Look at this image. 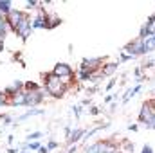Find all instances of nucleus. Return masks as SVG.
<instances>
[{
	"label": "nucleus",
	"instance_id": "obj_33",
	"mask_svg": "<svg viewBox=\"0 0 155 153\" xmlns=\"http://www.w3.org/2000/svg\"><path fill=\"white\" fill-rule=\"evenodd\" d=\"M20 150H15V148H11V150H7V153H18Z\"/></svg>",
	"mask_w": 155,
	"mask_h": 153
},
{
	"label": "nucleus",
	"instance_id": "obj_5",
	"mask_svg": "<svg viewBox=\"0 0 155 153\" xmlns=\"http://www.w3.org/2000/svg\"><path fill=\"white\" fill-rule=\"evenodd\" d=\"M43 92L41 90H25V108H36L43 103Z\"/></svg>",
	"mask_w": 155,
	"mask_h": 153
},
{
	"label": "nucleus",
	"instance_id": "obj_31",
	"mask_svg": "<svg viewBox=\"0 0 155 153\" xmlns=\"http://www.w3.org/2000/svg\"><path fill=\"white\" fill-rule=\"evenodd\" d=\"M112 99H114V96H107L105 97V103H112Z\"/></svg>",
	"mask_w": 155,
	"mask_h": 153
},
{
	"label": "nucleus",
	"instance_id": "obj_29",
	"mask_svg": "<svg viewBox=\"0 0 155 153\" xmlns=\"http://www.w3.org/2000/svg\"><path fill=\"white\" fill-rule=\"evenodd\" d=\"M148 130H155V117L152 119V122L148 124Z\"/></svg>",
	"mask_w": 155,
	"mask_h": 153
},
{
	"label": "nucleus",
	"instance_id": "obj_24",
	"mask_svg": "<svg viewBox=\"0 0 155 153\" xmlns=\"http://www.w3.org/2000/svg\"><path fill=\"white\" fill-rule=\"evenodd\" d=\"M141 153H153V148H152L150 144H144V146L141 148Z\"/></svg>",
	"mask_w": 155,
	"mask_h": 153
},
{
	"label": "nucleus",
	"instance_id": "obj_22",
	"mask_svg": "<svg viewBox=\"0 0 155 153\" xmlns=\"http://www.w3.org/2000/svg\"><path fill=\"white\" fill-rule=\"evenodd\" d=\"M40 86L36 85V83H33V81H27L25 83V90H38Z\"/></svg>",
	"mask_w": 155,
	"mask_h": 153
},
{
	"label": "nucleus",
	"instance_id": "obj_13",
	"mask_svg": "<svg viewBox=\"0 0 155 153\" xmlns=\"http://www.w3.org/2000/svg\"><path fill=\"white\" fill-rule=\"evenodd\" d=\"M83 137H85V130H83V128H74V130L71 132V137H69L67 141L72 142V144H76V142H79Z\"/></svg>",
	"mask_w": 155,
	"mask_h": 153
},
{
	"label": "nucleus",
	"instance_id": "obj_35",
	"mask_svg": "<svg viewBox=\"0 0 155 153\" xmlns=\"http://www.w3.org/2000/svg\"><path fill=\"white\" fill-rule=\"evenodd\" d=\"M116 153H121V151H119V150H117V151H116Z\"/></svg>",
	"mask_w": 155,
	"mask_h": 153
},
{
	"label": "nucleus",
	"instance_id": "obj_19",
	"mask_svg": "<svg viewBox=\"0 0 155 153\" xmlns=\"http://www.w3.org/2000/svg\"><path fill=\"white\" fill-rule=\"evenodd\" d=\"M41 135H43L41 132H33V133H29V135H27V142H31V141H40Z\"/></svg>",
	"mask_w": 155,
	"mask_h": 153
},
{
	"label": "nucleus",
	"instance_id": "obj_16",
	"mask_svg": "<svg viewBox=\"0 0 155 153\" xmlns=\"http://www.w3.org/2000/svg\"><path fill=\"white\" fill-rule=\"evenodd\" d=\"M13 11V2L11 0H0V15H9Z\"/></svg>",
	"mask_w": 155,
	"mask_h": 153
},
{
	"label": "nucleus",
	"instance_id": "obj_9",
	"mask_svg": "<svg viewBox=\"0 0 155 153\" xmlns=\"http://www.w3.org/2000/svg\"><path fill=\"white\" fill-rule=\"evenodd\" d=\"M148 36H155V13L150 15V18L146 20V24L141 27L139 33V40H146Z\"/></svg>",
	"mask_w": 155,
	"mask_h": 153
},
{
	"label": "nucleus",
	"instance_id": "obj_7",
	"mask_svg": "<svg viewBox=\"0 0 155 153\" xmlns=\"http://www.w3.org/2000/svg\"><path fill=\"white\" fill-rule=\"evenodd\" d=\"M124 52L132 58H137V56H144V47H143V40H134L130 43H126L124 47Z\"/></svg>",
	"mask_w": 155,
	"mask_h": 153
},
{
	"label": "nucleus",
	"instance_id": "obj_25",
	"mask_svg": "<svg viewBox=\"0 0 155 153\" xmlns=\"http://www.w3.org/2000/svg\"><path fill=\"white\" fill-rule=\"evenodd\" d=\"M128 60H132V56H128L126 52H123V54H121V58H119V61H121V63H124V61H128Z\"/></svg>",
	"mask_w": 155,
	"mask_h": 153
},
{
	"label": "nucleus",
	"instance_id": "obj_17",
	"mask_svg": "<svg viewBox=\"0 0 155 153\" xmlns=\"http://www.w3.org/2000/svg\"><path fill=\"white\" fill-rule=\"evenodd\" d=\"M117 70V63H107L103 65V72H101V77L107 76H114V72Z\"/></svg>",
	"mask_w": 155,
	"mask_h": 153
},
{
	"label": "nucleus",
	"instance_id": "obj_23",
	"mask_svg": "<svg viewBox=\"0 0 155 153\" xmlns=\"http://www.w3.org/2000/svg\"><path fill=\"white\" fill-rule=\"evenodd\" d=\"M45 148H47L49 151H52V150L58 148V142H56V141H49V144H45Z\"/></svg>",
	"mask_w": 155,
	"mask_h": 153
},
{
	"label": "nucleus",
	"instance_id": "obj_28",
	"mask_svg": "<svg viewBox=\"0 0 155 153\" xmlns=\"http://www.w3.org/2000/svg\"><path fill=\"white\" fill-rule=\"evenodd\" d=\"M128 130H130V132H139V124H130Z\"/></svg>",
	"mask_w": 155,
	"mask_h": 153
},
{
	"label": "nucleus",
	"instance_id": "obj_34",
	"mask_svg": "<svg viewBox=\"0 0 155 153\" xmlns=\"http://www.w3.org/2000/svg\"><path fill=\"white\" fill-rule=\"evenodd\" d=\"M18 153H31V151H29V150H20Z\"/></svg>",
	"mask_w": 155,
	"mask_h": 153
},
{
	"label": "nucleus",
	"instance_id": "obj_15",
	"mask_svg": "<svg viewBox=\"0 0 155 153\" xmlns=\"http://www.w3.org/2000/svg\"><path fill=\"white\" fill-rule=\"evenodd\" d=\"M143 47H144V54H150L155 50V36H148L146 40H143Z\"/></svg>",
	"mask_w": 155,
	"mask_h": 153
},
{
	"label": "nucleus",
	"instance_id": "obj_20",
	"mask_svg": "<svg viewBox=\"0 0 155 153\" xmlns=\"http://www.w3.org/2000/svg\"><path fill=\"white\" fill-rule=\"evenodd\" d=\"M81 112H83V106H81V105H74V106H72V114H74L76 119L81 117Z\"/></svg>",
	"mask_w": 155,
	"mask_h": 153
},
{
	"label": "nucleus",
	"instance_id": "obj_26",
	"mask_svg": "<svg viewBox=\"0 0 155 153\" xmlns=\"http://www.w3.org/2000/svg\"><path fill=\"white\" fill-rule=\"evenodd\" d=\"M114 85H116V77L108 81V85H107V90H112V88H114Z\"/></svg>",
	"mask_w": 155,
	"mask_h": 153
},
{
	"label": "nucleus",
	"instance_id": "obj_18",
	"mask_svg": "<svg viewBox=\"0 0 155 153\" xmlns=\"http://www.w3.org/2000/svg\"><path fill=\"white\" fill-rule=\"evenodd\" d=\"M92 76H94V72H90L88 69H83V67H79V70H78V79L79 81H92Z\"/></svg>",
	"mask_w": 155,
	"mask_h": 153
},
{
	"label": "nucleus",
	"instance_id": "obj_10",
	"mask_svg": "<svg viewBox=\"0 0 155 153\" xmlns=\"http://www.w3.org/2000/svg\"><path fill=\"white\" fill-rule=\"evenodd\" d=\"M24 16H25V11H20V9H13L9 15H5V20H7L9 29H16V25L22 22Z\"/></svg>",
	"mask_w": 155,
	"mask_h": 153
},
{
	"label": "nucleus",
	"instance_id": "obj_12",
	"mask_svg": "<svg viewBox=\"0 0 155 153\" xmlns=\"http://www.w3.org/2000/svg\"><path fill=\"white\" fill-rule=\"evenodd\" d=\"M33 115H43V110H41V108H29L24 115L16 117V119H15V122H25V121H27V119H31Z\"/></svg>",
	"mask_w": 155,
	"mask_h": 153
},
{
	"label": "nucleus",
	"instance_id": "obj_4",
	"mask_svg": "<svg viewBox=\"0 0 155 153\" xmlns=\"http://www.w3.org/2000/svg\"><path fill=\"white\" fill-rule=\"evenodd\" d=\"M31 22H33V20H31V15L25 13V16L22 18V22H20V24L16 25V29H15V33L24 40V41L29 38V34L33 33V25H31Z\"/></svg>",
	"mask_w": 155,
	"mask_h": 153
},
{
	"label": "nucleus",
	"instance_id": "obj_30",
	"mask_svg": "<svg viewBox=\"0 0 155 153\" xmlns=\"http://www.w3.org/2000/svg\"><path fill=\"white\" fill-rule=\"evenodd\" d=\"M128 151H134V146H132V142H126V146H124Z\"/></svg>",
	"mask_w": 155,
	"mask_h": 153
},
{
	"label": "nucleus",
	"instance_id": "obj_32",
	"mask_svg": "<svg viewBox=\"0 0 155 153\" xmlns=\"http://www.w3.org/2000/svg\"><path fill=\"white\" fill-rule=\"evenodd\" d=\"M38 153H49V150H47L45 146H41V148H40V150H38Z\"/></svg>",
	"mask_w": 155,
	"mask_h": 153
},
{
	"label": "nucleus",
	"instance_id": "obj_14",
	"mask_svg": "<svg viewBox=\"0 0 155 153\" xmlns=\"http://www.w3.org/2000/svg\"><path fill=\"white\" fill-rule=\"evenodd\" d=\"M141 88H143L141 85H135V86L128 88V90L124 92V96H123V103H128V101H130V99H132L135 94H139V92H141Z\"/></svg>",
	"mask_w": 155,
	"mask_h": 153
},
{
	"label": "nucleus",
	"instance_id": "obj_6",
	"mask_svg": "<svg viewBox=\"0 0 155 153\" xmlns=\"http://www.w3.org/2000/svg\"><path fill=\"white\" fill-rule=\"evenodd\" d=\"M153 117H155V106L150 103V101L143 103L141 112H139V122H143V124L148 128V124L152 122V119H153Z\"/></svg>",
	"mask_w": 155,
	"mask_h": 153
},
{
	"label": "nucleus",
	"instance_id": "obj_8",
	"mask_svg": "<svg viewBox=\"0 0 155 153\" xmlns=\"http://www.w3.org/2000/svg\"><path fill=\"white\" fill-rule=\"evenodd\" d=\"M49 22H51V15H47L45 11H40L38 15H35L31 25H33V31L35 29H49Z\"/></svg>",
	"mask_w": 155,
	"mask_h": 153
},
{
	"label": "nucleus",
	"instance_id": "obj_11",
	"mask_svg": "<svg viewBox=\"0 0 155 153\" xmlns=\"http://www.w3.org/2000/svg\"><path fill=\"white\" fill-rule=\"evenodd\" d=\"M103 63V60L101 58H83V61H81V67L83 69H88L90 72H94L96 74V70L99 69V65Z\"/></svg>",
	"mask_w": 155,
	"mask_h": 153
},
{
	"label": "nucleus",
	"instance_id": "obj_1",
	"mask_svg": "<svg viewBox=\"0 0 155 153\" xmlns=\"http://www.w3.org/2000/svg\"><path fill=\"white\" fill-rule=\"evenodd\" d=\"M43 90H45V94H49L51 97L60 99V97L65 96V92H67V85L51 72V74H45V76H43Z\"/></svg>",
	"mask_w": 155,
	"mask_h": 153
},
{
	"label": "nucleus",
	"instance_id": "obj_21",
	"mask_svg": "<svg viewBox=\"0 0 155 153\" xmlns=\"http://www.w3.org/2000/svg\"><path fill=\"white\" fill-rule=\"evenodd\" d=\"M5 105H9V97H7L4 92H0V108L5 106Z\"/></svg>",
	"mask_w": 155,
	"mask_h": 153
},
{
	"label": "nucleus",
	"instance_id": "obj_3",
	"mask_svg": "<svg viewBox=\"0 0 155 153\" xmlns=\"http://www.w3.org/2000/svg\"><path fill=\"white\" fill-rule=\"evenodd\" d=\"M116 151H117L116 144H112L110 141H99V142H94V144L85 148V153H116Z\"/></svg>",
	"mask_w": 155,
	"mask_h": 153
},
{
	"label": "nucleus",
	"instance_id": "obj_2",
	"mask_svg": "<svg viewBox=\"0 0 155 153\" xmlns=\"http://www.w3.org/2000/svg\"><path fill=\"white\" fill-rule=\"evenodd\" d=\"M52 74L58 77V79H61L65 85L74 77V72H72V69H71V65H67V63H63V61H60V63H56L54 65V69H52Z\"/></svg>",
	"mask_w": 155,
	"mask_h": 153
},
{
	"label": "nucleus",
	"instance_id": "obj_27",
	"mask_svg": "<svg viewBox=\"0 0 155 153\" xmlns=\"http://www.w3.org/2000/svg\"><path fill=\"white\" fill-rule=\"evenodd\" d=\"M99 114V108L97 106H90V115H97Z\"/></svg>",
	"mask_w": 155,
	"mask_h": 153
}]
</instances>
